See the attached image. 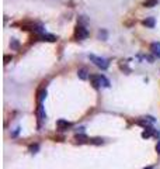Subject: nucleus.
<instances>
[{
  "label": "nucleus",
  "mask_w": 160,
  "mask_h": 169,
  "mask_svg": "<svg viewBox=\"0 0 160 169\" xmlns=\"http://www.w3.org/2000/svg\"><path fill=\"white\" fill-rule=\"evenodd\" d=\"M156 151L157 154H160V141H157V144H156Z\"/></svg>",
  "instance_id": "20"
},
{
  "label": "nucleus",
  "mask_w": 160,
  "mask_h": 169,
  "mask_svg": "<svg viewBox=\"0 0 160 169\" xmlns=\"http://www.w3.org/2000/svg\"><path fill=\"white\" fill-rule=\"evenodd\" d=\"M143 25L149 27V28H153V27H155V18H153V17H149V18L143 20Z\"/></svg>",
  "instance_id": "10"
},
{
  "label": "nucleus",
  "mask_w": 160,
  "mask_h": 169,
  "mask_svg": "<svg viewBox=\"0 0 160 169\" xmlns=\"http://www.w3.org/2000/svg\"><path fill=\"white\" fill-rule=\"evenodd\" d=\"M41 38H42V41H49V42H55L56 41V37L52 35V34H42Z\"/></svg>",
  "instance_id": "8"
},
{
  "label": "nucleus",
  "mask_w": 160,
  "mask_h": 169,
  "mask_svg": "<svg viewBox=\"0 0 160 169\" xmlns=\"http://www.w3.org/2000/svg\"><path fill=\"white\" fill-rule=\"evenodd\" d=\"M90 80H91V84L96 89H98L101 86V75H98V76H90Z\"/></svg>",
  "instance_id": "5"
},
{
  "label": "nucleus",
  "mask_w": 160,
  "mask_h": 169,
  "mask_svg": "<svg viewBox=\"0 0 160 169\" xmlns=\"http://www.w3.org/2000/svg\"><path fill=\"white\" fill-rule=\"evenodd\" d=\"M37 99H38V103L39 104H42V101L45 100V97H47V90L45 89H41V90H38V93H37Z\"/></svg>",
  "instance_id": "7"
},
{
  "label": "nucleus",
  "mask_w": 160,
  "mask_h": 169,
  "mask_svg": "<svg viewBox=\"0 0 160 169\" xmlns=\"http://www.w3.org/2000/svg\"><path fill=\"white\" fill-rule=\"evenodd\" d=\"M18 131H20V128H17L16 131H14V133L11 134V137H17V134H18Z\"/></svg>",
  "instance_id": "21"
},
{
  "label": "nucleus",
  "mask_w": 160,
  "mask_h": 169,
  "mask_svg": "<svg viewBox=\"0 0 160 169\" xmlns=\"http://www.w3.org/2000/svg\"><path fill=\"white\" fill-rule=\"evenodd\" d=\"M11 61V56L10 55H4V64H9Z\"/></svg>",
  "instance_id": "18"
},
{
  "label": "nucleus",
  "mask_w": 160,
  "mask_h": 169,
  "mask_svg": "<svg viewBox=\"0 0 160 169\" xmlns=\"http://www.w3.org/2000/svg\"><path fill=\"white\" fill-rule=\"evenodd\" d=\"M38 150H39V145H38V144H35V145H31V147H30V152H32V154L37 152Z\"/></svg>",
  "instance_id": "16"
},
{
  "label": "nucleus",
  "mask_w": 160,
  "mask_h": 169,
  "mask_svg": "<svg viewBox=\"0 0 160 169\" xmlns=\"http://www.w3.org/2000/svg\"><path fill=\"white\" fill-rule=\"evenodd\" d=\"M76 141L77 142H80V144H83V142H90V139L87 138V135H84V134H76Z\"/></svg>",
  "instance_id": "9"
},
{
  "label": "nucleus",
  "mask_w": 160,
  "mask_h": 169,
  "mask_svg": "<svg viewBox=\"0 0 160 169\" xmlns=\"http://www.w3.org/2000/svg\"><path fill=\"white\" fill-rule=\"evenodd\" d=\"M37 116H38L39 123L42 120H45V110H44V106L42 104H38V107H37Z\"/></svg>",
  "instance_id": "4"
},
{
  "label": "nucleus",
  "mask_w": 160,
  "mask_h": 169,
  "mask_svg": "<svg viewBox=\"0 0 160 169\" xmlns=\"http://www.w3.org/2000/svg\"><path fill=\"white\" fill-rule=\"evenodd\" d=\"M77 75H79L80 79H83V80H84V79H87V70H86V69H80Z\"/></svg>",
  "instance_id": "13"
},
{
  "label": "nucleus",
  "mask_w": 160,
  "mask_h": 169,
  "mask_svg": "<svg viewBox=\"0 0 160 169\" xmlns=\"http://www.w3.org/2000/svg\"><path fill=\"white\" fill-rule=\"evenodd\" d=\"M10 47H11L13 50H17V48L20 47V42H18L17 40H11V42H10Z\"/></svg>",
  "instance_id": "15"
},
{
  "label": "nucleus",
  "mask_w": 160,
  "mask_h": 169,
  "mask_svg": "<svg viewBox=\"0 0 160 169\" xmlns=\"http://www.w3.org/2000/svg\"><path fill=\"white\" fill-rule=\"evenodd\" d=\"M150 50H152V52H153L157 58H160V42H153V44L150 45Z\"/></svg>",
  "instance_id": "6"
},
{
  "label": "nucleus",
  "mask_w": 160,
  "mask_h": 169,
  "mask_svg": "<svg viewBox=\"0 0 160 169\" xmlns=\"http://www.w3.org/2000/svg\"><path fill=\"white\" fill-rule=\"evenodd\" d=\"M75 35H76V38H77V40H84V38H87L89 31H87L83 25H77V27H76V30H75Z\"/></svg>",
  "instance_id": "2"
},
{
  "label": "nucleus",
  "mask_w": 160,
  "mask_h": 169,
  "mask_svg": "<svg viewBox=\"0 0 160 169\" xmlns=\"http://www.w3.org/2000/svg\"><path fill=\"white\" fill-rule=\"evenodd\" d=\"M145 169H153L152 166H147V168H145Z\"/></svg>",
  "instance_id": "22"
},
{
  "label": "nucleus",
  "mask_w": 160,
  "mask_h": 169,
  "mask_svg": "<svg viewBox=\"0 0 160 169\" xmlns=\"http://www.w3.org/2000/svg\"><path fill=\"white\" fill-rule=\"evenodd\" d=\"M90 142L94 145H101L104 141H103V138H90Z\"/></svg>",
  "instance_id": "14"
},
{
  "label": "nucleus",
  "mask_w": 160,
  "mask_h": 169,
  "mask_svg": "<svg viewBox=\"0 0 160 169\" xmlns=\"http://www.w3.org/2000/svg\"><path fill=\"white\" fill-rule=\"evenodd\" d=\"M56 127H58V130L63 131V130H66V128L70 127V123L66 121V120H58V121H56Z\"/></svg>",
  "instance_id": "3"
},
{
  "label": "nucleus",
  "mask_w": 160,
  "mask_h": 169,
  "mask_svg": "<svg viewBox=\"0 0 160 169\" xmlns=\"http://www.w3.org/2000/svg\"><path fill=\"white\" fill-rule=\"evenodd\" d=\"M98 35H100V38H101V37H103V38H105V37H107V33H105V31H103V33L100 31V34H98Z\"/></svg>",
  "instance_id": "19"
},
{
  "label": "nucleus",
  "mask_w": 160,
  "mask_h": 169,
  "mask_svg": "<svg viewBox=\"0 0 160 169\" xmlns=\"http://www.w3.org/2000/svg\"><path fill=\"white\" fill-rule=\"evenodd\" d=\"M89 58H90V61H93L94 62V65L98 68H101L103 70H105L108 65H110V62L105 59V58H100V56H96V55H93V54H90L89 55Z\"/></svg>",
  "instance_id": "1"
},
{
  "label": "nucleus",
  "mask_w": 160,
  "mask_h": 169,
  "mask_svg": "<svg viewBox=\"0 0 160 169\" xmlns=\"http://www.w3.org/2000/svg\"><path fill=\"white\" fill-rule=\"evenodd\" d=\"M145 7H153V6H157V0H146L143 3Z\"/></svg>",
  "instance_id": "12"
},
{
  "label": "nucleus",
  "mask_w": 160,
  "mask_h": 169,
  "mask_svg": "<svg viewBox=\"0 0 160 169\" xmlns=\"http://www.w3.org/2000/svg\"><path fill=\"white\" fill-rule=\"evenodd\" d=\"M101 83L104 84L105 87H108V86H110V82H108V80L105 79V76H103V75H101Z\"/></svg>",
  "instance_id": "17"
},
{
  "label": "nucleus",
  "mask_w": 160,
  "mask_h": 169,
  "mask_svg": "<svg viewBox=\"0 0 160 169\" xmlns=\"http://www.w3.org/2000/svg\"><path fill=\"white\" fill-rule=\"evenodd\" d=\"M153 134H155V130L150 128V127H147V128H145V131L142 133V137L143 138H149V137H152Z\"/></svg>",
  "instance_id": "11"
}]
</instances>
